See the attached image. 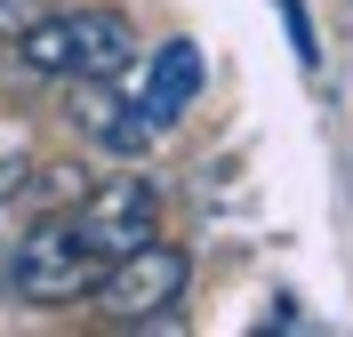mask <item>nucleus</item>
I'll return each instance as SVG.
<instances>
[{
  "instance_id": "1",
  "label": "nucleus",
  "mask_w": 353,
  "mask_h": 337,
  "mask_svg": "<svg viewBox=\"0 0 353 337\" xmlns=\"http://www.w3.org/2000/svg\"><path fill=\"white\" fill-rule=\"evenodd\" d=\"M17 41V65L32 81H112V72L137 65V24L121 8H41V17L8 32Z\"/></svg>"
},
{
  "instance_id": "2",
  "label": "nucleus",
  "mask_w": 353,
  "mask_h": 337,
  "mask_svg": "<svg viewBox=\"0 0 353 337\" xmlns=\"http://www.w3.org/2000/svg\"><path fill=\"white\" fill-rule=\"evenodd\" d=\"M105 265L112 249L81 225V209H65V217H41L8 249V289H17V305H81L105 281Z\"/></svg>"
},
{
  "instance_id": "3",
  "label": "nucleus",
  "mask_w": 353,
  "mask_h": 337,
  "mask_svg": "<svg viewBox=\"0 0 353 337\" xmlns=\"http://www.w3.org/2000/svg\"><path fill=\"white\" fill-rule=\"evenodd\" d=\"M185 281H193V257L185 249H169V241H137L129 257H112L105 265V281H97V314L105 321H169L176 305H185Z\"/></svg>"
},
{
  "instance_id": "4",
  "label": "nucleus",
  "mask_w": 353,
  "mask_h": 337,
  "mask_svg": "<svg viewBox=\"0 0 353 337\" xmlns=\"http://www.w3.org/2000/svg\"><path fill=\"white\" fill-rule=\"evenodd\" d=\"M72 209H81V225L112 249V257H129L137 241H153V225H161V185L153 177H112V185H97V193H81Z\"/></svg>"
},
{
  "instance_id": "5",
  "label": "nucleus",
  "mask_w": 353,
  "mask_h": 337,
  "mask_svg": "<svg viewBox=\"0 0 353 337\" xmlns=\"http://www.w3.org/2000/svg\"><path fill=\"white\" fill-rule=\"evenodd\" d=\"M193 96H201V48H193V41H161V48H153V65H145V89L129 96V112L161 136L176 112L193 105Z\"/></svg>"
},
{
  "instance_id": "6",
  "label": "nucleus",
  "mask_w": 353,
  "mask_h": 337,
  "mask_svg": "<svg viewBox=\"0 0 353 337\" xmlns=\"http://www.w3.org/2000/svg\"><path fill=\"white\" fill-rule=\"evenodd\" d=\"M17 185H24V145L0 136V193H17Z\"/></svg>"
},
{
  "instance_id": "7",
  "label": "nucleus",
  "mask_w": 353,
  "mask_h": 337,
  "mask_svg": "<svg viewBox=\"0 0 353 337\" xmlns=\"http://www.w3.org/2000/svg\"><path fill=\"white\" fill-rule=\"evenodd\" d=\"M41 8H48V0H0V32H24Z\"/></svg>"
}]
</instances>
